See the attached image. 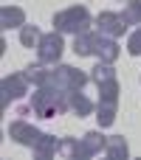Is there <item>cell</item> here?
<instances>
[{"instance_id": "obj_1", "label": "cell", "mask_w": 141, "mask_h": 160, "mask_svg": "<svg viewBox=\"0 0 141 160\" xmlns=\"http://www.w3.org/2000/svg\"><path fill=\"white\" fill-rule=\"evenodd\" d=\"M8 138L20 146H28L37 158H54L59 155V141L37 127H31L28 121H11L8 124Z\"/></svg>"}, {"instance_id": "obj_2", "label": "cell", "mask_w": 141, "mask_h": 160, "mask_svg": "<svg viewBox=\"0 0 141 160\" xmlns=\"http://www.w3.org/2000/svg\"><path fill=\"white\" fill-rule=\"evenodd\" d=\"M73 53L76 56H96L99 62H110L113 65L119 59L122 48H119V42L113 37H107L102 31H85V34H79L73 39Z\"/></svg>"}, {"instance_id": "obj_3", "label": "cell", "mask_w": 141, "mask_h": 160, "mask_svg": "<svg viewBox=\"0 0 141 160\" xmlns=\"http://www.w3.org/2000/svg\"><path fill=\"white\" fill-rule=\"evenodd\" d=\"M28 110L40 118H57L65 110H71L68 90H62V87H37V93H31Z\"/></svg>"}, {"instance_id": "obj_4", "label": "cell", "mask_w": 141, "mask_h": 160, "mask_svg": "<svg viewBox=\"0 0 141 160\" xmlns=\"http://www.w3.org/2000/svg\"><path fill=\"white\" fill-rule=\"evenodd\" d=\"M119 79H110L105 84H99V104H96V121H99V129H107L116 124V115H119Z\"/></svg>"}, {"instance_id": "obj_5", "label": "cell", "mask_w": 141, "mask_h": 160, "mask_svg": "<svg viewBox=\"0 0 141 160\" xmlns=\"http://www.w3.org/2000/svg\"><path fill=\"white\" fill-rule=\"evenodd\" d=\"M90 25H93V17L85 6H71V8H62L54 14V31H59V34L79 37L85 31H90Z\"/></svg>"}, {"instance_id": "obj_6", "label": "cell", "mask_w": 141, "mask_h": 160, "mask_svg": "<svg viewBox=\"0 0 141 160\" xmlns=\"http://www.w3.org/2000/svg\"><path fill=\"white\" fill-rule=\"evenodd\" d=\"M62 51H65V39L59 31H51V34H42L40 45H37V59L42 65H59L62 59Z\"/></svg>"}, {"instance_id": "obj_7", "label": "cell", "mask_w": 141, "mask_h": 160, "mask_svg": "<svg viewBox=\"0 0 141 160\" xmlns=\"http://www.w3.org/2000/svg\"><path fill=\"white\" fill-rule=\"evenodd\" d=\"M88 82H90V76H85L73 65H54V87H62L71 93V90H85Z\"/></svg>"}, {"instance_id": "obj_8", "label": "cell", "mask_w": 141, "mask_h": 160, "mask_svg": "<svg viewBox=\"0 0 141 160\" xmlns=\"http://www.w3.org/2000/svg\"><path fill=\"white\" fill-rule=\"evenodd\" d=\"M28 79H25V73H11V76H3V82H0V107L6 110L8 107V101H14V98H23L25 93H28Z\"/></svg>"}, {"instance_id": "obj_9", "label": "cell", "mask_w": 141, "mask_h": 160, "mask_svg": "<svg viewBox=\"0 0 141 160\" xmlns=\"http://www.w3.org/2000/svg\"><path fill=\"white\" fill-rule=\"evenodd\" d=\"M127 28H130V25H127L124 17L116 14V11H102V14L96 17V31H102V34H107V37H113V39L124 37Z\"/></svg>"}, {"instance_id": "obj_10", "label": "cell", "mask_w": 141, "mask_h": 160, "mask_svg": "<svg viewBox=\"0 0 141 160\" xmlns=\"http://www.w3.org/2000/svg\"><path fill=\"white\" fill-rule=\"evenodd\" d=\"M79 143H82V160L96 158V155H102V152L107 149V138H105L99 129H93V132H85V135L79 138Z\"/></svg>"}, {"instance_id": "obj_11", "label": "cell", "mask_w": 141, "mask_h": 160, "mask_svg": "<svg viewBox=\"0 0 141 160\" xmlns=\"http://www.w3.org/2000/svg\"><path fill=\"white\" fill-rule=\"evenodd\" d=\"M25 25V11L20 6H3L0 8V28L8 31V28H23Z\"/></svg>"}, {"instance_id": "obj_12", "label": "cell", "mask_w": 141, "mask_h": 160, "mask_svg": "<svg viewBox=\"0 0 141 160\" xmlns=\"http://www.w3.org/2000/svg\"><path fill=\"white\" fill-rule=\"evenodd\" d=\"M68 101H71V110H73L79 118H85V115H90V112L96 110V104H93L82 90H71V93H68Z\"/></svg>"}, {"instance_id": "obj_13", "label": "cell", "mask_w": 141, "mask_h": 160, "mask_svg": "<svg viewBox=\"0 0 141 160\" xmlns=\"http://www.w3.org/2000/svg\"><path fill=\"white\" fill-rule=\"evenodd\" d=\"M105 155H107L110 160H127V158H130V146H127L124 135H110V138H107V149H105Z\"/></svg>"}, {"instance_id": "obj_14", "label": "cell", "mask_w": 141, "mask_h": 160, "mask_svg": "<svg viewBox=\"0 0 141 160\" xmlns=\"http://www.w3.org/2000/svg\"><path fill=\"white\" fill-rule=\"evenodd\" d=\"M110 79H116V70H113V65L110 62H99L93 70H90V82L99 87V84H105V82H110Z\"/></svg>"}, {"instance_id": "obj_15", "label": "cell", "mask_w": 141, "mask_h": 160, "mask_svg": "<svg viewBox=\"0 0 141 160\" xmlns=\"http://www.w3.org/2000/svg\"><path fill=\"white\" fill-rule=\"evenodd\" d=\"M40 39H42V34H40L37 25H28V22H25V25L20 28V42H23V48H37Z\"/></svg>"}, {"instance_id": "obj_16", "label": "cell", "mask_w": 141, "mask_h": 160, "mask_svg": "<svg viewBox=\"0 0 141 160\" xmlns=\"http://www.w3.org/2000/svg\"><path fill=\"white\" fill-rule=\"evenodd\" d=\"M59 155H65L71 160H82V143L76 138H62L59 141Z\"/></svg>"}, {"instance_id": "obj_17", "label": "cell", "mask_w": 141, "mask_h": 160, "mask_svg": "<svg viewBox=\"0 0 141 160\" xmlns=\"http://www.w3.org/2000/svg\"><path fill=\"white\" fill-rule=\"evenodd\" d=\"M122 17H124L127 25H141V0H127Z\"/></svg>"}, {"instance_id": "obj_18", "label": "cell", "mask_w": 141, "mask_h": 160, "mask_svg": "<svg viewBox=\"0 0 141 160\" xmlns=\"http://www.w3.org/2000/svg\"><path fill=\"white\" fill-rule=\"evenodd\" d=\"M127 53L130 56H141V28H136L127 39Z\"/></svg>"}, {"instance_id": "obj_19", "label": "cell", "mask_w": 141, "mask_h": 160, "mask_svg": "<svg viewBox=\"0 0 141 160\" xmlns=\"http://www.w3.org/2000/svg\"><path fill=\"white\" fill-rule=\"evenodd\" d=\"M124 3H127V0H124Z\"/></svg>"}]
</instances>
